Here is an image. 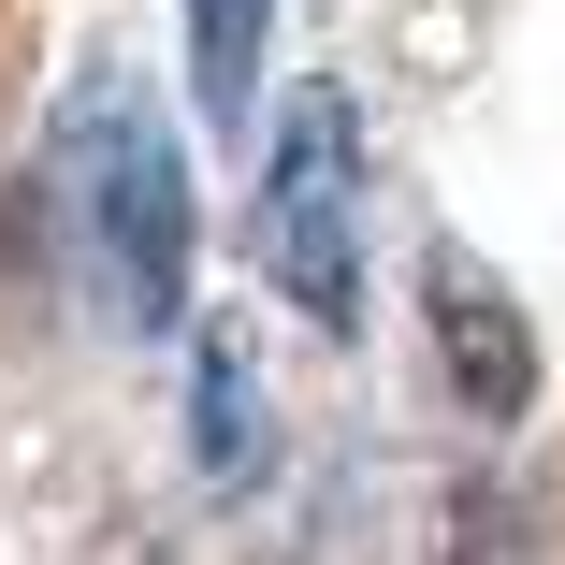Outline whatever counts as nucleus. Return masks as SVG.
I'll use <instances>...</instances> for the list:
<instances>
[{
	"instance_id": "1",
	"label": "nucleus",
	"mask_w": 565,
	"mask_h": 565,
	"mask_svg": "<svg viewBox=\"0 0 565 565\" xmlns=\"http://www.w3.org/2000/svg\"><path fill=\"white\" fill-rule=\"evenodd\" d=\"M58 189H73V233H87L102 290H117V319L189 333V160L131 87H87L58 117Z\"/></svg>"
},
{
	"instance_id": "2",
	"label": "nucleus",
	"mask_w": 565,
	"mask_h": 565,
	"mask_svg": "<svg viewBox=\"0 0 565 565\" xmlns=\"http://www.w3.org/2000/svg\"><path fill=\"white\" fill-rule=\"evenodd\" d=\"M262 276L305 333H349L363 319V117L349 102H290V131L262 160Z\"/></svg>"
},
{
	"instance_id": "3",
	"label": "nucleus",
	"mask_w": 565,
	"mask_h": 565,
	"mask_svg": "<svg viewBox=\"0 0 565 565\" xmlns=\"http://www.w3.org/2000/svg\"><path fill=\"white\" fill-rule=\"evenodd\" d=\"M420 349H435V377H449V406L465 420H522L536 406V333H522V290L479 262V247H420Z\"/></svg>"
},
{
	"instance_id": "4",
	"label": "nucleus",
	"mask_w": 565,
	"mask_h": 565,
	"mask_svg": "<svg viewBox=\"0 0 565 565\" xmlns=\"http://www.w3.org/2000/svg\"><path fill=\"white\" fill-rule=\"evenodd\" d=\"M189 465H203L217 493L262 465V377H247V349H233V319L189 333Z\"/></svg>"
},
{
	"instance_id": "5",
	"label": "nucleus",
	"mask_w": 565,
	"mask_h": 565,
	"mask_svg": "<svg viewBox=\"0 0 565 565\" xmlns=\"http://www.w3.org/2000/svg\"><path fill=\"white\" fill-rule=\"evenodd\" d=\"M262 58H276V0H189V102H203V131H247Z\"/></svg>"
},
{
	"instance_id": "6",
	"label": "nucleus",
	"mask_w": 565,
	"mask_h": 565,
	"mask_svg": "<svg viewBox=\"0 0 565 565\" xmlns=\"http://www.w3.org/2000/svg\"><path fill=\"white\" fill-rule=\"evenodd\" d=\"M435 565H551V508H536L508 465H479L465 493H449V536H435Z\"/></svg>"
}]
</instances>
